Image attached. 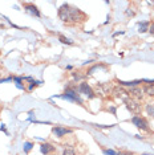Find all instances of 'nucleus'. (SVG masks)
I'll return each mask as SVG.
<instances>
[{
  "mask_svg": "<svg viewBox=\"0 0 154 155\" xmlns=\"http://www.w3.org/2000/svg\"><path fill=\"white\" fill-rule=\"evenodd\" d=\"M59 16H60L62 21H79L85 15L80 9L75 8V7H71L69 4H64L60 8V11H59Z\"/></svg>",
  "mask_w": 154,
  "mask_h": 155,
  "instance_id": "obj_1",
  "label": "nucleus"
},
{
  "mask_svg": "<svg viewBox=\"0 0 154 155\" xmlns=\"http://www.w3.org/2000/svg\"><path fill=\"white\" fill-rule=\"evenodd\" d=\"M62 98H65V100H69V101L79 102V104H82L81 98H80V96L77 94V91L73 90L72 87H69V89L65 90V93H64V96H62Z\"/></svg>",
  "mask_w": 154,
  "mask_h": 155,
  "instance_id": "obj_2",
  "label": "nucleus"
},
{
  "mask_svg": "<svg viewBox=\"0 0 154 155\" xmlns=\"http://www.w3.org/2000/svg\"><path fill=\"white\" fill-rule=\"evenodd\" d=\"M132 122L134 123L136 126H137L138 129H142V130H149V127H148V122H146V119L145 118H142L141 115H136V117H133V119H132Z\"/></svg>",
  "mask_w": 154,
  "mask_h": 155,
  "instance_id": "obj_3",
  "label": "nucleus"
},
{
  "mask_svg": "<svg viewBox=\"0 0 154 155\" xmlns=\"http://www.w3.org/2000/svg\"><path fill=\"white\" fill-rule=\"evenodd\" d=\"M79 91L81 94H85L88 98H93L94 97V93H93V90H92V87H90L86 82H81L79 85Z\"/></svg>",
  "mask_w": 154,
  "mask_h": 155,
  "instance_id": "obj_4",
  "label": "nucleus"
},
{
  "mask_svg": "<svg viewBox=\"0 0 154 155\" xmlns=\"http://www.w3.org/2000/svg\"><path fill=\"white\" fill-rule=\"evenodd\" d=\"M126 107H128L132 113H136V114L141 111V105H139V102L134 101V100H130V98H129V100L126 101Z\"/></svg>",
  "mask_w": 154,
  "mask_h": 155,
  "instance_id": "obj_5",
  "label": "nucleus"
},
{
  "mask_svg": "<svg viewBox=\"0 0 154 155\" xmlns=\"http://www.w3.org/2000/svg\"><path fill=\"white\" fill-rule=\"evenodd\" d=\"M52 131L56 137H59V138H61V137H64L65 134L71 133V130L69 129H65V127H61V126H55L53 129H52Z\"/></svg>",
  "mask_w": 154,
  "mask_h": 155,
  "instance_id": "obj_6",
  "label": "nucleus"
},
{
  "mask_svg": "<svg viewBox=\"0 0 154 155\" xmlns=\"http://www.w3.org/2000/svg\"><path fill=\"white\" fill-rule=\"evenodd\" d=\"M24 8L28 9L31 13H33L35 16H40V11L37 9V7L33 5V4H31V3H25V4H24Z\"/></svg>",
  "mask_w": 154,
  "mask_h": 155,
  "instance_id": "obj_7",
  "label": "nucleus"
},
{
  "mask_svg": "<svg viewBox=\"0 0 154 155\" xmlns=\"http://www.w3.org/2000/svg\"><path fill=\"white\" fill-rule=\"evenodd\" d=\"M40 151L43 154H45V155H48L49 153H52V151H55V147L52 146V144H49V143H43L40 146Z\"/></svg>",
  "mask_w": 154,
  "mask_h": 155,
  "instance_id": "obj_8",
  "label": "nucleus"
},
{
  "mask_svg": "<svg viewBox=\"0 0 154 155\" xmlns=\"http://www.w3.org/2000/svg\"><path fill=\"white\" fill-rule=\"evenodd\" d=\"M114 93H116V96H117L118 98H121V100H124V101H128L129 100V93H126L125 90L117 89V90H114Z\"/></svg>",
  "mask_w": 154,
  "mask_h": 155,
  "instance_id": "obj_9",
  "label": "nucleus"
},
{
  "mask_svg": "<svg viewBox=\"0 0 154 155\" xmlns=\"http://www.w3.org/2000/svg\"><path fill=\"white\" fill-rule=\"evenodd\" d=\"M149 21H143L139 24V32H146V31H149Z\"/></svg>",
  "mask_w": 154,
  "mask_h": 155,
  "instance_id": "obj_10",
  "label": "nucleus"
},
{
  "mask_svg": "<svg viewBox=\"0 0 154 155\" xmlns=\"http://www.w3.org/2000/svg\"><path fill=\"white\" fill-rule=\"evenodd\" d=\"M145 93H148L149 96H154V84H149L145 87Z\"/></svg>",
  "mask_w": 154,
  "mask_h": 155,
  "instance_id": "obj_11",
  "label": "nucleus"
},
{
  "mask_svg": "<svg viewBox=\"0 0 154 155\" xmlns=\"http://www.w3.org/2000/svg\"><path fill=\"white\" fill-rule=\"evenodd\" d=\"M120 84L124 86H136V85H138V84H141V81H133V82H124V81H120Z\"/></svg>",
  "mask_w": 154,
  "mask_h": 155,
  "instance_id": "obj_12",
  "label": "nucleus"
},
{
  "mask_svg": "<svg viewBox=\"0 0 154 155\" xmlns=\"http://www.w3.org/2000/svg\"><path fill=\"white\" fill-rule=\"evenodd\" d=\"M146 111H148L149 115H152V117H154V105H146Z\"/></svg>",
  "mask_w": 154,
  "mask_h": 155,
  "instance_id": "obj_13",
  "label": "nucleus"
},
{
  "mask_svg": "<svg viewBox=\"0 0 154 155\" xmlns=\"http://www.w3.org/2000/svg\"><path fill=\"white\" fill-rule=\"evenodd\" d=\"M62 155H76V153L73 149H71V147H66L64 150V153H62Z\"/></svg>",
  "mask_w": 154,
  "mask_h": 155,
  "instance_id": "obj_14",
  "label": "nucleus"
},
{
  "mask_svg": "<svg viewBox=\"0 0 154 155\" xmlns=\"http://www.w3.org/2000/svg\"><path fill=\"white\" fill-rule=\"evenodd\" d=\"M32 146H33V144L31 143V142H27L25 144H24V151H25V153H28V151L32 149Z\"/></svg>",
  "mask_w": 154,
  "mask_h": 155,
  "instance_id": "obj_15",
  "label": "nucleus"
},
{
  "mask_svg": "<svg viewBox=\"0 0 154 155\" xmlns=\"http://www.w3.org/2000/svg\"><path fill=\"white\" fill-rule=\"evenodd\" d=\"M104 154L105 155H117V153L113 150H104Z\"/></svg>",
  "mask_w": 154,
  "mask_h": 155,
  "instance_id": "obj_16",
  "label": "nucleus"
},
{
  "mask_svg": "<svg viewBox=\"0 0 154 155\" xmlns=\"http://www.w3.org/2000/svg\"><path fill=\"white\" fill-rule=\"evenodd\" d=\"M60 41L61 43H64V44H72V41H69L68 38H65L64 36H60Z\"/></svg>",
  "mask_w": 154,
  "mask_h": 155,
  "instance_id": "obj_17",
  "label": "nucleus"
},
{
  "mask_svg": "<svg viewBox=\"0 0 154 155\" xmlns=\"http://www.w3.org/2000/svg\"><path fill=\"white\" fill-rule=\"evenodd\" d=\"M149 31H150V33L154 36V23H152V25H150V28H149Z\"/></svg>",
  "mask_w": 154,
  "mask_h": 155,
  "instance_id": "obj_18",
  "label": "nucleus"
},
{
  "mask_svg": "<svg viewBox=\"0 0 154 155\" xmlns=\"http://www.w3.org/2000/svg\"><path fill=\"white\" fill-rule=\"evenodd\" d=\"M117 155H132L130 153H118Z\"/></svg>",
  "mask_w": 154,
  "mask_h": 155,
  "instance_id": "obj_19",
  "label": "nucleus"
},
{
  "mask_svg": "<svg viewBox=\"0 0 154 155\" xmlns=\"http://www.w3.org/2000/svg\"><path fill=\"white\" fill-rule=\"evenodd\" d=\"M143 155H149V154H143Z\"/></svg>",
  "mask_w": 154,
  "mask_h": 155,
  "instance_id": "obj_20",
  "label": "nucleus"
}]
</instances>
